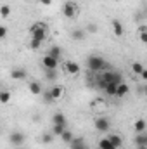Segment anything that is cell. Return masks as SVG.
Listing matches in <instances>:
<instances>
[{"mask_svg":"<svg viewBox=\"0 0 147 149\" xmlns=\"http://www.w3.org/2000/svg\"><path fill=\"white\" fill-rule=\"evenodd\" d=\"M139 35H146V26H140L139 28Z\"/></svg>","mask_w":147,"mask_h":149,"instance_id":"836d02e7","label":"cell"},{"mask_svg":"<svg viewBox=\"0 0 147 149\" xmlns=\"http://www.w3.org/2000/svg\"><path fill=\"white\" fill-rule=\"evenodd\" d=\"M107 139L111 141V144H112V146H114L116 149H118V148H121V144H123V139H121L119 135H116V134H112V135H109Z\"/></svg>","mask_w":147,"mask_h":149,"instance_id":"ffe728a7","label":"cell"},{"mask_svg":"<svg viewBox=\"0 0 147 149\" xmlns=\"http://www.w3.org/2000/svg\"><path fill=\"white\" fill-rule=\"evenodd\" d=\"M109 128H111V121L106 116H97L95 118V130L106 134V132H109Z\"/></svg>","mask_w":147,"mask_h":149,"instance_id":"277c9868","label":"cell"},{"mask_svg":"<svg viewBox=\"0 0 147 149\" xmlns=\"http://www.w3.org/2000/svg\"><path fill=\"white\" fill-rule=\"evenodd\" d=\"M71 37H73L74 40H83V38H85V31H83V30H74Z\"/></svg>","mask_w":147,"mask_h":149,"instance_id":"83f0119b","label":"cell"},{"mask_svg":"<svg viewBox=\"0 0 147 149\" xmlns=\"http://www.w3.org/2000/svg\"><path fill=\"white\" fill-rule=\"evenodd\" d=\"M140 76H142V80H147V70L144 68V71L140 73Z\"/></svg>","mask_w":147,"mask_h":149,"instance_id":"d590c367","label":"cell"},{"mask_svg":"<svg viewBox=\"0 0 147 149\" xmlns=\"http://www.w3.org/2000/svg\"><path fill=\"white\" fill-rule=\"evenodd\" d=\"M123 81V76H121V73H116V71H102V73L97 76V87L99 88H102L104 90V87L107 85V83H121Z\"/></svg>","mask_w":147,"mask_h":149,"instance_id":"6da1fadb","label":"cell"},{"mask_svg":"<svg viewBox=\"0 0 147 149\" xmlns=\"http://www.w3.org/2000/svg\"><path fill=\"white\" fill-rule=\"evenodd\" d=\"M40 3H42V5H50L52 0H40Z\"/></svg>","mask_w":147,"mask_h":149,"instance_id":"e575fe53","label":"cell"},{"mask_svg":"<svg viewBox=\"0 0 147 149\" xmlns=\"http://www.w3.org/2000/svg\"><path fill=\"white\" fill-rule=\"evenodd\" d=\"M47 54H49L50 57H54V59H57V61H59L62 52H61V47H57V45H52V47L49 49V52H47Z\"/></svg>","mask_w":147,"mask_h":149,"instance_id":"2e32d148","label":"cell"},{"mask_svg":"<svg viewBox=\"0 0 147 149\" xmlns=\"http://www.w3.org/2000/svg\"><path fill=\"white\" fill-rule=\"evenodd\" d=\"M42 64H43V68H45V70H57L59 61H57V59H54V57H50L49 54H45V56L42 57Z\"/></svg>","mask_w":147,"mask_h":149,"instance_id":"8992f818","label":"cell"},{"mask_svg":"<svg viewBox=\"0 0 147 149\" xmlns=\"http://www.w3.org/2000/svg\"><path fill=\"white\" fill-rule=\"evenodd\" d=\"M28 88H30V92H31L33 95H40V94H42V85H40L38 81H30Z\"/></svg>","mask_w":147,"mask_h":149,"instance_id":"e0dca14e","label":"cell"},{"mask_svg":"<svg viewBox=\"0 0 147 149\" xmlns=\"http://www.w3.org/2000/svg\"><path fill=\"white\" fill-rule=\"evenodd\" d=\"M64 70L68 74H78L80 73V64L74 63V61H66L64 63Z\"/></svg>","mask_w":147,"mask_h":149,"instance_id":"ba28073f","label":"cell"},{"mask_svg":"<svg viewBox=\"0 0 147 149\" xmlns=\"http://www.w3.org/2000/svg\"><path fill=\"white\" fill-rule=\"evenodd\" d=\"M9 141H10V144L12 146H21V144H24V141H26V135L23 134V132H12L10 134V137H9Z\"/></svg>","mask_w":147,"mask_h":149,"instance_id":"52a82bcc","label":"cell"},{"mask_svg":"<svg viewBox=\"0 0 147 149\" xmlns=\"http://www.w3.org/2000/svg\"><path fill=\"white\" fill-rule=\"evenodd\" d=\"M26 76H28V73H26V70H23V68H14V70L10 71V78H12V80H26Z\"/></svg>","mask_w":147,"mask_h":149,"instance_id":"7c38bea8","label":"cell"},{"mask_svg":"<svg viewBox=\"0 0 147 149\" xmlns=\"http://www.w3.org/2000/svg\"><path fill=\"white\" fill-rule=\"evenodd\" d=\"M66 128L68 125H52V135H61Z\"/></svg>","mask_w":147,"mask_h":149,"instance_id":"7402d4cb","label":"cell"},{"mask_svg":"<svg viewBox=\"0 0 147 149\" xmlns=\"http://www.w3.org/2000/svg\"><path fill=\"white\" fill-rule=\"evenodd\" d=\"M104 92L111 95V97H114V94H116V83H107L106 87H104Z\"/></svg>","mask_w":147,"mask_h":149,"instance_id":"cb8c5ba5","label":"cell"},{"mask_svg":"<svg viewBox=\"0 0 147 149\" xmlns=\"http://www.w3.org/2000/svg\"><path fill=\"white\" fill-rule=\"evenodd\" d=\"M132 70H133L135 74H140L142 71H144V66H142L140 63H133V64H132Z\"/></svg>","mask_w":147,"mask_h":149,"instance_id":"4316f807","label":"cell"},{"mask_svg":"<svg viewBox=\"0 0 147 149\" xmlns=\"http://www.w3.org/2000/svg\"><path fill=\"white\" fill-rule=\"evenodd\" d=\"M9 101H10V92L9 90H0V102L7 104Z\"/></svg>","mask_w":147,"mask_h":149,"instance_id":"603a6c76","label":"cell"},{"mask_svg":"<svg viewBox=\"0 0 147 149\" xmlns=\"http://www.w3.org/2000/svg\"><path fill=\"white\" fill-rule=\"evenodd\" d=\"M54 99H52V95H50V92H45V102H52Z\"/></svg>","mask_w":147,"mask_h":149,"instance_id":"d6a6232c","label":"cell"},{"mask_svg":"<svg viewBox=\"0 0 147 149\" xmlns=\"http://www.w3.org/2000/svg\"><path fill=\"white\" fill-rule=\"evenodd\" d=\"M0 16H2V17H9V16H10V7H9L7 3L0 5Z\"/></svg>","mask_w":147,"mask_h":149,"instance_id":"d4e9b609","label":"cell"},{"mask_svg":"<svg viewBox=\"0 0 147 149\" xmlns=\"http://www.w3.org/2000/svg\"><path fill=\"white\" fill-rule=\"evenodd\" d=\"M59 137L62 139V142H64V144H69V142H71V141L74 139L73 132H71V130H68V128H66V130H64V132H62V134H61Z\"/></svg>","mask_w":147,"mask_h":149,"instance_id":"d6986e66","label":"cell"},{"mask_svg":"<svg viewBox=\"0 0 147 149\" xmlns=\"http://www.w3.org/2000/svg\"><path fill=\"white\" fill-rule=\"evenodd\" d=\"M128 92H130V87H128V83L121 81V83H118V85H116V94H114V97H125Z\"/></svg>","mask_w":147,"mask_h":149,"instance_id":"9c48e42d","label":"cell"},{"mask_svg":"<svg viewBox=\"0 0 147 149\" xmlns=\"http://www.w3.org/2000/svg\"><path fill=\"white\" fill-rule=\"evenodd\" d=\"M87 66L90 71L94 73H102V71H107V61L102 57V56H90L87 59Z\"/></svg>","mask_w":147,"mask_h":149,"instance_id":"7a4b0ae2","label":"cell"},{"mask_svg":"<svg viewBox=\"0 0 147 149\" xmlns=\"http://www.w3.org/2000/svg\"><path fill=\"white\" fill-rule=\"evenodd\" d=\"M52 123L54 125H68V120H66V116L62 113H55L52 116Z\"/></svg>","mask_w":147,"mask_h":149,"instance_id":"5bb4252c","label":"cell"},{"mask_svg":"<svg viewBox=\"0 0 147 149\" xmlns=\"http://www.w3.org/2000/svg\"><path fill=\"white\" fill-rule=\"evenodd\" d=\"M54 141V135H52V132H45L43 135H42V142L43 144H50Z\"/></svg>","mask_w":147,"mask_h":149,"instance_id":"484cf974","label":"cell"},{"mask_svg":"<svg viewBox=\"0 0 147 149\" xmlns=\"http://www.w3.org/2000/svg\"><path fill=\"white\" fill-rule=\"evenodd\" d=\"M114 2H119V0H114Z\"/></svg>","mask_w":147,"mask_h":149,"instance_id":"74e56055","label":"cell"},{"mask_svg":"<svg viewBox=\"0 0 147 149\" xmlns=\"http://www.w3.org/2000/svg\"><path fill=\"white\" fill-rule=\"evenodd\" d=\"M135 144H137V148H140V146H147V134L146 132L137 134V137H135Z\"/></svg>","mask_w":147,"mask_h":149,"instance_id":"ac0fdd59","label":"cell"},{"mask_svg":"<svg viewBox=\"0 0 147 149\" xmlns=\"http://www.w3.org/2000/svg\"><path fill=\"white\" fill-rule=\"evenodd\" d=\"M76 10H78V5L74 3V2H66L64 5H62V14H64V17H68V19H71L76 16Z\"/></svg>","mask_w":147,"mask_h":149,"instance_id":"5b68a950","label":"cell"},{"mask_svg":"<svg viewBox=\"0 0 147 149\" xmlns=\"http://www.w3.org/2000/svg\"><path fill=\"white\" fill-rule=\"evenodd\" d=\"M45 78H47V80H55V78H57L55 70H47V71H45Z\"/></svg>","mask_w":147,"mask_h":149,"instance_id":"f1b7e54d","label":"cell"},{"mask_svg":"<svg viewBox=\"0 0 147 149\" xmlns=\"http://www.w3.org/2000/svg\"><path fill=\"white\" fill-rule=\"evenodd\" d=\"M139 149H147V146H140V148H139Z\"/></svg>","mask_w":147,"mask_h":149,"instance_id":"8d00e7d4","label":"cell"},{"mask_svg":"<svg viewBox=\"0 0 147 149\" xmlns=\"http://www.w3.org/2000/svg\"><path fill=\"white\" fill-rule=\"evenodd\" d=\"M146 128H147V123H146V120H137L135 121V125H133V130L137 132V134H142V132H146Z\"/></svg>","mask_w":147,"mask_h":149,"instance_id":"9a60e30c","label":"cell"},{"mask_svg":"<svg viewBox=\"0 0 147 149\" xmlns=\"http://www.w3.org/2000/svg\"><path fill=\"white\" fill-rule=\"evenodd\" d=\"M30 33H31V38L43 42L45 37H47V26H45L43 23H35V24H31Z\"/></svg>","mask_w":147,"mask_h":149,"instance_id":"3957f363","label":"cell"},{"mask_svg":"<svg viewBox=\"0 0 147 149\" xmlns=\"http://www.w3.org/2000/svg\"><path fill=\"white\" fill-rule=\"evenodd\" d=\"M7 33H9V30H7V26H3V24H0V38H5V37H7Z\"/></svg>","mask_w":147,"mask_h":149,"instance_id":"4dcf8cb0","label":"cell"},{"mask_svg":"<svg viewBox=\"0 0 147 149\" xmlns=\"http://www.w3.org/2000/svg\"><path fill=\"white\" fill-rule=\"evenodd\" d=\"M69 148L71 149H88V146H87L85 139H81V137H74L73 141L69 142Z\"/></svg>","mask_w":147,"mask_h":149,"instance_id":"8fae6325","label":"cell"},{"mask_svg":"<svg viewBox=\"0 0 147 149\" xmlns=\"http://www.w3.org/2000/svg\"><path fill=\"white\" fill-rule=\"evenodd\" d=\"M99 149H116V148L111 144V141L107 139V137H104V139L99 141Z\"/></svg>","mask_w":147,"mask_h":149,"instance_id":"44dd1931","label":"cell"},{"mask_svg":"<svg viewBox=\"0 0 147 149\" xmlns=\"http://www.w3.org/2000/svg\"><path fill=\"white\" fill-rule=\"evenodd\" d=\"M87 31H88V33H97V26H95V24H88V26H87Z\"/></svg>","mask_w":147,"mask_h":149,"instance_id":"1f68e13d","label":"cell"},{"mask_svg":"<svg viewBox=\"0 0 147 149\" xmlns=\"http://www.w3.org/2000/svg\"><path fill=\"white\" fill-rule=\"evenodd\" d=\"M112 31H114V35L116 37H123V33H125V28H123V24L118 21V19H112Z\"/></svg>","mask_w":147,"mask_h":149,"instance_id":"4fadbf2b","label":"cell"},{"mask_svg":"<svg viewBox=\"0 0 147 149\" xmlns=\"http://www.w3.org/2000/svg\"><path fill=\"white\" fill-rule=\"evenodd\" d=\"M40 45H42V42H40V40H35V38H31V42H30V49H33V50H38V49H40Z\"/></svg>","mask_w":147,"mask_h":149,"instance_id":"f546056e","label":"cell"},{"mask_svg":"<svg viewBox=\"0 0 147 149\" xmlns=\"http://www.w3.org/2000/svg\"><path fill=\"white\" fill-rule=\"evenodd\" d=\"M50 95H52V99L54 101H59L62 95H64V87H61V85H54V87H50Z\"/></svg>","mask_w":147,"mask_h":149,"instance_id":"30bf717a","label":"cell"}]
</instances>
